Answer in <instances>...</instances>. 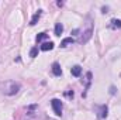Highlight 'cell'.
Instances as JSON below:
<instances>
[{
  "label": "cell",
  "mask_w": 121,
  "mask_h": 120,
  "mask_svg": "<svg viewBox=\"0 0 121 120\" xmlns=\"http://www.w3.org/2000/svg\"><path fill=\"white\" fill-rule=\"evenodd\" d=\"M70 72H72L73 76L78 78V76H80V74H82V66H80V65H75V66H72Z\"/></svg>",
  "instance_id": "obj_6"
},
{
  "label": "cell",
  "mask_w": 121,
  "mask_h": 120,
  "mask_svg": "<svg viewBox=\"0 0 121 120\" xmlns=\"http://www.w3.org/2000/svg\"><path fill=\"white\" fill-rule=\"evenodd\" d=\"M47 37H48V34H45V32H41V34H38V35H37V41L39 42V41H42V40H45Z\"/></svg>",
  "instance_id": "obj_14"
},
{
  "label": "cell",
  "mask_w": 121,
  "mask_h": 120,
  "mask_svg": "<svg viewBox=\"0 0 121 120\" xmlns=\"http://www.w3.org/2000/svg\"><path fill=\"white\" fill-rule=\"evenodd\" d=\"M52 74H54L55 76H60V75H62V69H60V65L58 62H54V64H52Z\"/></svg>",
  "instance_id": "obj_4"
},
{
  "label": "cell",
  "mask_w": 121,
  "mask_h": 120,
  "mask_svg": "<svg viewBox=\"0 0 121 120\" xmlns=\"http://www.w3.org/2000/svg\"><path fill=\"white\" fill-rule=\"evenodd\" d=\"M39 17H41V10H38V11L32 16V18H31V21H30L31 26H35V24H37V21L39 20Z\"/></svg>",
  "instance_id": "obj_7"
},
{
  "label": "cell",
  "mask_w": 121,
  "mask_h": 120,
  "mask_svg": "<svg viewBox=\"0 0 121 120\" xmlns=\"http://www.w3.org/2000/svg\"><path fill=\"white\" fill-rule=\"evenodd\" d=\"M39 48H41V51H51V50L54 48V42H52V41H47V42H44Z\"/></svg>",
  "instance_id": "obj_5"
},
{
  "label": "cell",
  "mask_w": 121,
  "mask_h": 120,
  "mask_svg": "<svg viewBox=\"0 0 121 120\" xmlns=\"http://www.w3.org/2000/svg\"><path fill=\"white\" fill-rule=\"evenodd\" d=\"M91 34H93V28H91V27H89L87 30L83 32V35H82V38L79 40V42H80V44H86V42H87V41L91 38Z\"/></svg>",
  "instance_id": "obj_3"
},
{
  "label": "cell",
  "mask_w": 121,
  "mask_h": 120,
  "mask_svg": "<svg viewBox=\"0 0 121 120\" xmlns=\"http://www.w3.org/2000/svg\"><path fill=\"white\" fill-rule=\"evenodd\" d=\"M87 81H86V89H85V92H83V96H86V92H87V89H89V86H90V82H91V72H87Z\"/></svg>",
  "instance_id": "obj_11"
},
{
  "label": "cell",
  "mask_w": 121,
  "mask_h": 120,
  "mask_svg": "<svg viewBox=\"0 0 121 120\" xmlns=\"http://www.w3.org/2000/svg\"><path fill=\"white\" fill-rule=\"evenodd\" d=\"M37 55H38V48H37V47L31 48V51H30V57H31V58H35Z\"/></svg>",
  "instance_id": "obj_13"
},
{
  "label": "cell",
  "mask_w": 121,
  "mask_h": 120,
  "mask_svg": "<svg viewBox=\"0 0 121 120\" xmlns=\"http://www.w3.org/2000/svg\"><path fill=\"white\" fill-rule=\"evenodd\" d=\"M107 112H108L107 106L103 105V106H101V112H100V117H101V119H106V117H107Z\"/></svg>",
  "instance_id": "obj_12"
},
{
  "label": "cell",
  "mask_w": 121,
  "mask_h": 120,
  "mask_svg": "<svg viewBox=\"0 0 121 120\" xmlns=\"http://www.w3.org/2000/svg\"><path fill=\"white\" fill-rule=\"evenodd\" d=\"M73 42H75V40H73L72 37H68V38H63V40H62L60 47H68L69 44H73Z\"/></svg>",
  "instance_id": "obj_8"
},
{
  "label": "cell",
  "mask_w": 121,
  "mask_h": 120,
  "mask_svg": "<svg viewBox=\"0 0 121 120\" xmlns=\"http://www.w3.org/2000/svg\"><path fill=\"white\" fill-rule=\"evenodd\" d=\"M51 106H52V109H54V112H55L56 116L62 115V102H60L59 99H52L51 100Z\"/></svg>",
  "instance_id": "obj_2"
},
{
  "label": "cell",
  "mask_w": 121,
  "mask_h": 120,
  "mask_svg": "<svg viewBox=\"0 0 121 120\" xmlns=\"http://www.w3.org/2000/svg\"><path fill=\"white\" fill-rule=\"evenodd\" d=\"M110 93H111V95H114V93H116V88H114V86H111V88H110Z\"/></svg>",
  "instance_id": "obj_15"
},
{
  "label": "cell",
  "mask_w": 121,
  "mask_h": 120,
  "mask_svg": "<svg viewBox=\"0 0 121 120\" xmlns=\"http://www.w3.org/2000/svg\"><path fill=\"white\" fill-rule=\"evenodd\" d=\"M110 23H111V24H110V27H111V28H121V20L113 18Z\"/></svg>",
  "instance_id": "obj_9"
},
{
  "label": "cell",
  "mask_w": 121,
  "mask_h": 120,
  "mask_svg": "<svg viewBox=\"0 0 121 120\" xmlns=\"http://www.w3.org/2000/svg\"><path fill=\"white\" fill-rule=\"evenodd\" d=\"M18 90H20V85H18V83H16V82H13V81H9V82L4 83L3 93H6V95H9V96H13V95H16Z\"/></svg>",
  "instance_id": "obj_1"
},
{
  "label": "cell",
  "mask_w": 121,
  "mask_h": 120,
  "mask_svg": "<svg viewBox=\"0 0 121 120\" xmlns=\"http://www.w3.org/2000/svg\"><path fill=\"white\" fill-rule=\"evenodd\" d=\"M62 31H63V26H62L60 23H56V24H55V35L59 37L60 34H62Z\"/></svg>",
  "instance_id": "obj_10"
}]
</instances>
